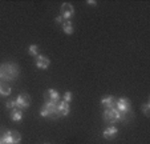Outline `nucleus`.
I'll list each match as a JSON object with an SVG mask.
<instances>
[{
	"label": "nucleus",
	"instance_id": "1",
	"mask_svg": "<svg viewBox=\"0 0 150 144\" xmlns=\"http://www.w3.org/2000/svg\"><path fill=\"white\" fill-rule=\"evenodd\" d=\"M19 75V68L17 65L7 63V64L0 65V82H9L17 77Z\"/></svg>",
	"mask_w": 150,
	"mask_h": 144
},
{
	"label": "nucleus",
	"instance_id": "2",
	"mask_svg": "<svg viewBox=\"0 0 150 144\" xmlns=\"http://www.w3.org/2000/svg\"><path fill=\"white\" fill-rule=\"evenodd\" d=\"M57 103L59 102H52V100H45V103H44V108L49 112V119H52V120L60 117L59 110H57Z\"/></svg>",
	"mask_w": 150,
	"mask_h": 144
},
{
	"label": "nucleus",
	"instance_id": "3",
	"mask_svg": "<svg viewBox=\"0 0 150 144\" xmlns=\"http://www.w3.org/2000/svg\"><path fill=\"white\" fill-rule=\"evenodd\" d=\"M16 108H19V110H27V108L29 107V104H31V97H29L28 93L23 92V93H19V96H17L16 99Z\"/></svg>",
	"mask_w": 150,
	"mask_h": 144
},
{
	"label": "nucleus",
	"instance_id": "4",
	"mask_svg": "<svg viewBox=\"0 0 150 144\" xmlns=\"http://www.w3.org/2000/svg\"><path fill=\"white\" fill-rule=\"evenodd\" d=\"M130 100L126 99V97H120L116 99V108L122 113H132L130 111Z\"/></svg>",
	"mask_w": 150,
	"mask_h": 144
},
{
	"label": "nucleus",
	"instance_id": "5",
	"mask_svg": "<svg viewBox=\"0 0 150 144\" xmlns=\"http://www.w3.org/2000/svg\"><path fill=\"white\" fill-rule=\"evenodd\" d=\"M74 14V8L71 3H64L61 6V16L64 20H71Z\"/></svg>",
	"mask_w": 150,
	"mask_h": 144
},
{
	"label": "nucleus",
	"instance_id": "6",
	"mask_svg": "<svg viewBox=\"0 0 150 144\" xmlns=\"http://www.w3.org/2000/svg\"><path fill=\"white\" fill-rule=\"evenodd\" d=\"M117 133H118V130H117L116 125H109V127H106L104 130V132H102V138L106 139V140H110V139L116 138Z\"/></svg>",
	"mask_w": 150,
	"mask_h": 144
},
{
	"label": "nucleus",
	"instance_id": "7",
	"mask_svg": "<svg viewBox=\"0 0 150 144\" xmlns=\"http://www.w3.org/2000/svg\"><path fill=\"white\" fill-rule=\"evenodd\" d=\"M35 62H36V67L40 68V69H47V68L49 67V64H51V62H49L48 57L42 56V55H37L36 59H35Z\"/></svg>",
	"mask_w": 150,
	"mask_h": 144
},
{
	"label": "nucleus",
	"instance_id": "8",
	"mask_svg": "<svg viewBox=\"0 0 150 144\" xmlns=\"http://www.w3.org/2000/svg\"><path fill=\"white\" fill-rule=\"evenodd\" d=\"M101 105L106 110V108H113L116 107V97L114 96H104L101 99Z\"/></svg>",
	"mask_w": 150,
	"mask_h": 144
},
{
	"label": "nucleus",
	"instance_id": "9",
	"mask_svg": "<svg viewBox=\"0 0 150 144\" xmlns=\"http://www.w3.org/2000/svg\"><path fill=\"white\" fill-rule=\"evenodd\" d=\"M57 110H59L60 116H68L69 112H71V107H69V104L65 103L64 100L57 103Z\"/></svg>",
	"mask_w": 150,
	"mask_h": 144
},
{
	"label": "nucleus",
	"instance_id": "10",
	"mask_svg": "<svg viewBox=\"0 0 150 144\" xmlns=\"http://www.w3.org/2000/svg\"><path fill=\"white\" fill-rule=\"evenodd\" d=\"M45 100H52V102H60V93L53 88H49L45 92Z\"/></svg>",
	"mask_w": 150,
	"mask_h": 144
},
{
	"label": "nucleus",
	"instance_id": "11",
	"mask_svg": "<svg viewBox=\"0 0 150 144\" xmlns=\"http://www.w3.org/2000/svg\"><path fill=\"white\" fill-rule=\"evenodd\" d=\"M12 92V88L7 84V82H0V95L1 96H9Z\"/></svg>",
	"mask_w": 150,
	"mask_h": 144
},
{
	"label": "nucleus",
	"instance_id": "12",
	"mask_svg": "<svg viewBox=\"0 0 150 144\" xmlns=\"http://www.w3.org/2000/svg\"><path fill=\"white\" fill-rule=\"evenodd\" d=\"M11 119L13 122H20L23 119V111L19 110V108H13L11 111Z\"/></svg>",
	"mask_w": 150,
	"mask_h": 144
},
{
	"label": "nucleus",
	"instance_id": "13",
	"mask_svg": "<svg viewBox=\"0 0 150 144\" xmlns=\"http://www.w3.org/2000/svg\"><path fill=\"white\" fill-rule=\"evenodd\" d=\"M62 31L65 32L67 35L73 34V24H72L71 20H65V21L62 23Z\"/></svg>",
	"mask_w": 150,
	"mask_h": 144
},
{
	"label": "nucleus",
	"instance_id": "14",
	"mask_svg": "<svg viewBox=\"0 0 150 144\" xmlns=\"http://www.w3.org/2000/svg\"><path fill=\"white\" fill-rule=\"evenodd\" d=\"M1 144H12V139H11V131H6L3 133V136L0 138Z\"/></svg>",
	"mask_w": 150,
	"mask_h": 144
},
{
	"label": "nucleus",
	"instance_id": "15",
	"mask_svg": "<svg viewBox=\"0 0 150 144\" xmlns=\"http://www.w3.org/2000/svg\"><path fill=\"white\" fill-rule=\"evenodd\" d=\"M11 139H12V144H19L21 140V136L17 131H11Z\"/></svg>",
	"mask_w": 150,
	"mask_h": 144
},
{
	"label": "nucleus",
	"instance_id": "16",
	"mask_svg": "<svg viewBox=\"0 0 150 144\" xmlns=\"http://www.w3.org/2000/svg\"><path fill=\"white\" fill-rule=\"evenodd\" d=\"M28 52H29V55H31V56L36 57L37 55H39V47H37L36 44H31V45H29V48H28Z\"/></svg>",
	"mask_w": 150,
	"mask_h": 144
},
{
	"label": "nucleus",
	"instance_id": "17",
	"mask_svg": "<svg viewBox=\"0 0 150 144\" xmlns=\"http://www.w3.org/2000/svg\"><path fill=\"white\" fill-rule=\"evenodd\" d=\"M72 96H73V95H72L71 91H67V92L64 93V97H62V100H64L65 103H68V104H69V103L72 102Z\"/></svg>",
	"mask_w": 150,
	"mask_h": 144
},
{
	"label": "nucleus",
	"instance_id": "18",
	"mask_svg": "<svg viewBox=\"0 0 150 144\" xmlns=\"http://www.w3.org/2000/svg\"><path fill=\"white\" fill-rule=\"evenodd\" d=\"M149 110H150V103H145L144 105H142V112H144L145 116H149Z\"/></svg>",
	"mask_w": 150,
	"mask_h": 144
},
{
	"label": "nucleus",
	"instance_id": "19",
	"mask_svg": "<svg viewBox=\"0 0 150 144\" xmlns=\"http://www.w3.org/2000/svg\"><path fill=\"white\" fill-rule=\"evenodd\" d=\"M6 107L9 108V110H13V108H16V100H8V102L6 103Z\"/></svg>",
	"mask_w": 150,
	"mask_h": 144
},
{
	"label": "nucleus",
	"instance_id": "20",
	"mask_svg": "<svg viewBox=\"0 0 150 144\" xmlns=\"http://www.w3.org/2000/svg\"><path fill=\"white\" fill-rule=\"evenodd\" d=\"M40 116H42V117H49V112L44 107H42L41 110H40Z\"/></svg>",
	"mask_w": 150,
	"mask_h": 144
},
{
	"label": "nucleus",
	"instance_id": "21",
	"mask_svg": "<svg viewBox=\"0 0 150 144\" xmlns=\"http://www.w3.org/2000/svg\"><path fill=\"white\" fill-rule=\"evenodd\" d=\"M64 21H65V20L62 19V16H61V15H59V16L56 17V23H59V24H62V23H64Z\"/></svg>",
	"mask_w": 150,
	"mask_h": 144
},
{
	"label": "nucleus",
	"instance_id": "22",
	"mask_svg": "<svg viewBox=\"0 0 150 144\" xmlns=\"http://www.w3.org/2000/svg\"><path fill=\"white\" fill-rule=\"evenodd\" d=\"M86 3H88V4H91V6H97V1H93V0H88Z\"/></svg>",
	"mask_w": 150,
	"mask_h": 144
},
{
	"label": "nucleus",
	"instance_id": "23",
	"mask_svg": "<svg viewBox=\"0 0 150 144\" xmlns=\"http://www.w3.org/2000/svg\"><path fill=\"white\" fill-rule=\"evenodd\" d=\"M0 144H1V140H0Z\"/></svg>",
	"mask_w": 150,
	"mask_h": 144
},
{
	"label": "nucleus",
	"instance_id": "24",
	"mask_svg": "<svg viewBox=\"0 0 150 144\" xmlns=\"http://www.w3.org/2000/svg\"><path fill=\"white\" fill-rule=\"evenodd\" d=\"M45 144H48V143H45Z\"/></svg>",
	"mask_w": 150,
	"mask_h": 144
}]
</instances>
